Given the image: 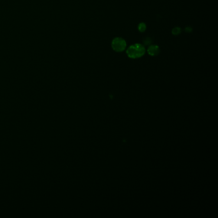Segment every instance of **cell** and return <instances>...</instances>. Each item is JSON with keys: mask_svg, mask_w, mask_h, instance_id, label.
<instances>
[{"mask_svg": "<svg viewBox=\"0 0 218 218\" xmlns=\"http://www.w3.org/2000/svg\"><path fill=\"white\" fill-rule=\"evenodd\" d=\"M181 29L179 27H175L172 31V34L174 35H178L181 33Z\"/></svg>", "mask_w": 218, "mask_h": 218, "instance_id": "cell-5", "label": "cell"}, {"mask_svg": "<svg viewBox=\"0 0 218 218\" xmlns=\"http://www.w3.org/2000/svg\"><path fill=\"white\" fill-rule=\"evenodd\" d=\"M146 29V26L144 22H140L138 25V30L140 32H144Z\"/></svg>", "mask_w": 218, "mask_h": 218, "instance_id": "cell-4", "label": "cell"}, {"mask_svg": "<svg viewBox=\"0 0 218 218\" xmlns=\"http://www.w3.org/2000/svg\"><path fill=\"white\" fill-rule=\"evenodd\" d=\"M185 31L186 32H192V28L190 27V26H188V27H186L185 29Z\"/></svg>", "mask_w": 218, "mask_h": 218, "instance_id": "cell-6", "label": "cell"}, {"mask_svg": "<svg viewBox=\"0 0 218 218\" xmlns=\"http://www.w3.org/2000/svg\"><path fill=\"white\" fill-rule=\"evenodd\" d=\"M146 52L145 46L141 44H135L129 46L126 50L127 55L131 59L142 57Z\"/></svg>", "mask_w": 218, "mask_h": 218, "instance_id": "cell-1", "label": "cell"}, {"mask_svg": "<svg viewBox=\"0 0 218 218\" xmlns=\"http://www.w3.org/2000/svg\"><path fill=\"white\" fill-rule=\"evenodd\" d=\"M147 53L149 55L152 56H158L160 53V49L158 45H150L147 49Z\"/></svg>", "mask_w": 218, "mask_h": 218, "instance_id": "cell-3", "label": "cell"}, {"mask_svg": "<svg viewBox=\"0 0 218 218\" xmlns=\"http://www.w3.org/2000/svg\"><path fill=\"white\" fill-rule=\"evenodd\" d=\"M111 47L115 51L120 53L126 49L127 43L123 38L116 37L111 42Z\"/></svg>", "mask_w": 218, "mask_h": 218, "instance_id": "cell-2", "label": "cell"}]
</instances>
